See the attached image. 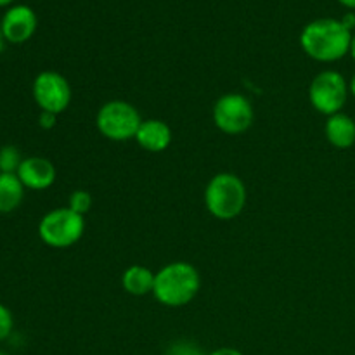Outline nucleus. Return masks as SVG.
Masks as SVG:
<instances>
[{
  "label": "nucleus",
  "mask_w": 355,
  "mask_h": 355,
  "mask_svg": "<svg viewBox=\"0 0 355 355\" xmlns=\"http://www.w3.org/2000/svg\"><path fill=\"white\" fill-rule=\"evenodd\" d=\"M208 355H245V354L239 352L238 349H232V347H220V349L211 350Z\"/></svg>",
  "instance_id": "aec40b11"
},
{
  "label": "nucleus",
  "mask_w": 355,
  "mask_h": 355,
  "mask_svg": "<svg viewBox=\"0 0 355 355\" xmlns=\"http://www.w3.org/2000/svg\"><path fill=\"white\" fill-rule=\"evenodd\" d=\"M12 328H14L12 312H10L6 305L0 304V342L9 338V335L12 333Z\"/></svg>",
  "instance_id": "a211bd4d"
},
{
  "label": "nucleus",
  "mask_w": 355,
  "mask_h": 355,
  "mask_svg": "<svg viewBox=\"0 0 355 355\" xmlns=\"http://www.w3.org/2000/svg\"><path fill=\"white\" fill-rule=\"evenodd\" d=\"M350 55H352V59L355 61V35L352 37V44H350V52H349Z\"/></svg>",
  "instance_id": "b1692460"
},
{
  "label": "nucleus",
  "mask_w": 355,
  "mask_h": 355,
  "mask_svg": "<svg viewBox=\"0 0 355 355\" xmlns=\"http://www.w3.org/2000/svg\"><path fill=\"white\" fill-rule=\"evenodd\" d=\"M10 2H12V0H0V7H3V6H9Z\"/></svg>",
  "instance_id": "a878e982"
},
{
  "label": "nucleus",
  "mask_w": 355,
  "mask_h": 355,
  "mask_svg": "<svg viewBox=\"0 0 355 355\" xmlns=\"http://www.w3.org/2000/svg\"><path fill=\"white\" fill-rule=\"evenodd\" d=\"M135 141L144 151L162 153L172 142V130H170L168 123H165L163 120H156V118L142 120Z\"/></svg>",
  "instance_id": "9b49d317"
},
{
  "label": "nucleus",
  "mask_w": 355,
  "mask_h": 355,
  "mask_svg": "<svg viewBox=\"0 0 355 355\" xmlns=\"http://www.w3.org/2000/svg\"><path fill=\"white\" fill-rule=\"evenodd\" d=\"M340 21H342V23L345 24L350 31L355 28V14L354 12H347L345 16H343V19H340Z\"/></svg>",
  "instance_id": "412c9836"
},
{
  "label": "nucleus",
  "mask_w": 355,
  "mask_h": 355,
  "mask_svg": "<svg viewBox=\"0 0 355 355\" xmlns=\"http://www.w3.org/2000/svg\"><path fill=\"white\" fill-rule=\"evenodd\" d=\"M3 42H6V38H3V33H2V28H0V52L3 51Z\"/></svg>",
  "instance_id": "393cba45"
},
{
  "label": "nucleus",
  "mask_w": 355,
  "mask_h": 355,
  "mask_svg": "<svg viewBox=\"0 0 355 355\" xmlns=\"http://www.w3.org/2000/svg\"><path fill=\"white\" fill-rule=\"evenodd\" d=\"M324 135L329 144L336 149H349L355 144V120L345 113L328 116Z\"/></svg>",
  "instance_id": "f8f14e48"
},
{
  "label": "nucleus",
  "mask_w": 355,
  "mask_h": 355,
  "mask_svg": "<svg viewBox=\"0 0 355 355\" xmlns=\"http://www.w3.org/2000/svg\"><path fill=\"white\" fill-rule=\"evenodd\" d=\"M352 31L338 19L321 17L304 28L300 45L309 58L319 62H335L350 52Z\"/></svg>",
  "instance_id": "f257e3e1"
},
{
  "label": "nucleus",
  "mask_w": 355,
  "mask_h": 355,
  "mask_svg": "<svg viewBox=\"0 0 355 355\" xmlns=\"http://www.w3.org/2000/svg\"><path fill=\"white\" fill-rule=\"evenodd\" d=\"M0 355H7V354H3V352H0Z\"/></svg>",
  "instance_id": "bb28decb"
},
{
  "label": "nucleus",
  "mask_w": 355,
  "mask_h": 355,
  "mask_svg": "<svg viewBox=\"0 0 355 355\" xmlns=\"http://www.w3.org/2000/svg\"><path fill=\"white\" fill-rule=\"evenodd\" d=\"M55 120H58V114L54 113H49V111H40V116H38V125L45 130H51L54 128Z\"/></svg>",
  "instance_id": "6ab92c4d"
},
{
  "label": "nucleus",
  "mask_w": 355,
  "mask_h": 355,
  "mask_svg": "<svg viewBox=\"0 0 355 355\" xmlns=\"http://www.w3.org/2000/svg\"><path fill=\"white\" fill-rule=\"evenodd\" d=\"M349 94V82L342 73L335 69H324L315 75L309 87V99H311L312 107L326 116L342 113Z\"/></svg>",
  "instance_id": "423d86ee"
},
{
  "label": "nucleus",
  "mask_w": 355,
  "mask_h": 355,
  "mask_svg": "<svg viewBox=\"0 0 355 355\" xmlns=\"http://www.w3.org/2000/svg\"><path fill=\"white\" fill-rule=\"evenodd\" d=\"M68 207L71 208L73 211L80 215H85L87 211L90 210L92 207V194L89 191H83V189H76L69 194V200H68Z\"/></svg>",
  "instance_id": "dca6fc26"
},
{
  "label": "nucleus",
  "mask_w": 355,
  "mask_h": 355,
  "mask_svg": "<svg viewBox=\"0 0 355 355\" xmlns=\"http://www.w3.org/2000/svg\"><path fill=\"white\" fill-rule=\"evenodd\" d=\"M248 193L238 175L229 172L217 173L205 187V205L210 215L218 220H232L246 207Z\"/></svg>",
  "instance_id": "7ed1b4c3"
},
{
  "label": "nucleus",
  "mask_w": 355,
  "mask_h": 355,
  "mask_svg": "<svg viewBox=\"0 0 355 355\" xmlns=\"http://www.w3.org/2000/svg\"><path fill=\"white\" fill-rule=\"evenodd\" d=\"M16 175L19 177L24 189L44 191L55 182V166L51 159L42 156H30L21 162Z\"/></svg>",
  "instance_id": "9d476101"
},
{
  "label": "nucleus",
  "mask_w": 355,
  "mask_h": 355,
  "mask_svg": "<svg viewBox=\"0 0 355 355\" xmlns=\"http://www.w3.org/2000/svg\"><path fill=\"white\" fill-rule=\"evenodd\" d=\"M142 118L137 107L127 101H110L103 104L96 114V127L106 139L125 142L135 139Z\"/></svg>",
  "instance_id": "39448f33"
},
{
  "label": "nucleus",
  "mask_w": 355,
  "mask_h": 355,
  "mask_svg": "<svg viewBox=\"0 0 355 355\" xmlns=\"http://www.w3.org/2000/svg\"><path fill=\"white\" fill-rule=\"evenodd\" d=\"M85 231L83 215L69 207L54 208L42 217L38 224V236L51 248H69L82 239Z\"/></svg>",
  "instance_id": "20e7f679"
},
{
  "label": "nucleus",
  "mask_w": 355,
  "mask_h": 355,
  "mask_svg": "<svg viewBox=\"0 0 355 355\" xmlns=\"http://www.w3.org/2000/svg\"><path fill=\"white\" fill-rule=\"evenodd\" d=\"M21 153L14 146H3L0 148V173H16L19 168Z\"/></svg>",
  "instance_id": "2eb2a0df"
},
{
  "label": "nucleus",
  "mask_w": 355,
  "mask_h": 355,
  "mask_svg": "<svg viewBox=\"0 0 355 355\" xmlns=\"http://www.w3.org/2000/svg\"><path fill=\"white\" fill-rule=\"evenodd\" d=\"M0 28H2L3 38L7 42L23 44L33 37L35 30H37V16H35L33 9H30L28 6H14L2 17Z\"/></svg>",
  "instance_id": "1a4fd4ad"
},
{
  "label": "nucleus",
  "mask_w": 355,
  "mask_h": 355,
  "mask_svg": "<svg viewBox=\"0 0 355 355\" xmlns=\"http://www.w3.org/2000/svg\"><path fill=\"white\" fill-rule=\"evenodd\" d=\"M155 276L151 269L144 266H130L121 276V286L132 297H144L155 290Z\"/></svg>",
  "instance_id": "ddd939ff"
},
{
  "label": "nucleus",
  "mask_w": 355,
  "mask_h": 355,
  "mask_svg": "<svg viewBox=\"0 0 355 355\" xmlns=\"http://www.w3.org/2000/svg\"><path fill=\"white\" fill-rule=\"evenodd\" d=\"M24 186L16 173H0V214H10L23 203Z\"/></svg>",
  "instance_id": "4468645a"
},
{
  "label": "nucleus",
  "mask_w": 355,
  "mask_h": 355,
  "mask_svg": "<svg viewBox=\"0 0 355 355\" xmlns=\"http://www.w3.org/2000/svg\"><path fill=\"white\" fill-rule=\"evenodd\" d=\"M342 6H345L347 9H355V0H338Z\"/></svg>",
  "instance_id": "4be33fe9"
},
{
  "label": "nucleus",
  "mask_w": 355,
  "mask_h": 355,
  "mask_svg": "<svg viewBox=\"0 0 355 355\" xmlns=\"http://www.w3.org/2000/svg\"><path fill=\"white\" fill-rule=\"evenodd\" d=\"M33 99L42 111L59 114L71 103V87L58 71H42L33 80Z\"/></svg>",
  "instance_id": "6e6552de"
},
{
  "label": "nucleus",
  "mask_w": 355,
  "mask_h": 355,
  "mask_svg": "<svg viewBox=\"0 0 355 355\" xmlns=\"http://www.w3.org/2000/svg\"><path fill=\"white\" fill-rule=\"evenodd\" d=\"M349 90H350V94H352V96L355 97V73H354V76L350 78V82H349Z\"/></svg>",
  "instance_id": "5701e85b"
},
{
  "label": "nucleus",
  "mask_w": 355,
  "mask_h": 355,
  "mask_svg": "<svg viewBox=\"0 0 355 355\" xmlns=\"http://www.w3.org/2000/svg\"><path fill=\"white\" fill-rule=\"evenodd\" d=\"M201 286V277L196 267L189 262H170L156 272V300L165 307H184L196 297Z\"/></svg>",
  "instance_id": "f03ea898"
},
{
  "label": "nucleus",
  "mask_w": 355,
  "mask_h": 355,
  "mask_svg": "<svg viewBox=\"0 0 355 355\" xmlns=\"http://www.w3.org/2000/svg\"><path fill=\"white\" fill-rule=\"evenodd\" d=\"M165 355H205V352L194 342L179 340L166 349Z\"/></svg>",
  "instance_id": "f3484780"
},
{
  "label": "nucleus",
  "mask_w": 355,
  "mask_h": 355,
  "mask_svg": "<svg viewBox=\"0 0 355 355\" xmlns=\"http://www.w3.org/2000/svg\"><path fill=\"white\" fill-rule=\"evenodd\" d=\"M255 120L253 106L243 94H224L214 106V123L220 132L238 135L248 130Z\"/></svg>",
  "instance_id": "0eeeda50"
}]
</instances>
